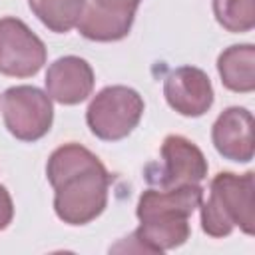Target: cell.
I'll list each match as a JSON object with an SVG mask.
<instances>
[{
	"mask_svg": "<svg viewBox=\"0 0 255 255\" xmlns=\"http://www.w3.org/2000/svg\"><path fill=\"white\" fill-rule=\"evenodd\" d=\"M46 177L54 187V211L68 225H86L108 205L110 173L84 145L64 143L46 163Z\"/></svg>",
	"mask_w": 255,
	"mask_h": 255,
	"instance_id": "obj_1",
	"label": "cell"
},
{
	"mask_svg": "<svg viewBox=\"0 0 255 255\" xmlns=\"http://www.w3.org/2000/svg\"><path fill=\"white\" fill-rule=\"evenodd\" d=\"M201 229L209 237H227L235 227L255 233V173L219 171L209 183V197L201 201Z\"/></svg>",
	"mask_w": 255,
	"mask_h": 255,
	"instance_id": "obj_2",
	"label": "cell"
},
{
	"mask_svg": "<svg viewBox=\"0 0 255 255\" xmlns=\"http://www.w3.org/2000/svg\"><path fill=\"white\" fill-rule=\"evenodd\" d=\"M143 108V98L133 88L108 86L92 98L86 110V122L98 139L120 141L137 128Z\"/></svg>",
	"mask_w": 255,
	"mask_h": 255,
	"instance_id": "obj_3",
	"label": "cell"
},
{
	"mask_svg": "<svg viewBox=\"0 0 255 255\" xmlns=\"http://www.w3.org/2000/svg\"><path fill=\"white\" fill-rule=\"evenodd\" d=\"M6 129L20 141L42 139L54 122L50 96L36 86H12L0 98Z\"/></svg>",
	"mask_w": 255,
	"mask_h": 255,
	"instance_id": "obj_4",
	"label": "cell"
},
{
	"mask_svg": "<svg viewBox=\"0 0 255 255\" xmlns=\"http://www.w3.org/2000/svg\"><path fill=\"white\" fill-rule=\"evenodd\" d=\"M207 177V159L203 151L187 137L171 133L161 143L159 165L145 169V179L157 189H175L199 185Z\"/></svg>",
	"mask_w": 255,
	"mask_h": 255,
	"instance_id": "obj_5",
	"label": "cell"
},
{
	"mask_svg": "<svg viewBox=\"0 0 255 255\" xmlns=\"http://www.w3.org/2000/svg\"><path fill=\"white\" fill-rule=\"evenodd\" d=\"M46 58L44 42L20 18H0V74L32 78L42 70Z\"/></svg>",
	"mask_w": 255,
	"mask_h": 255,
	"instance_id": "obj_6",
	"label": "cell"
},
{
	"mask_svg": "<svg viewBox=\"0 0 255 255\" xmlns=\"http://www.w3.org/2000/svg\"><path fill=\"white\" fill-rule=\"evenodd\" d=\"M139 4L141 0H86L76 28L94 42L124 40L133 26Z\"/></svg>",
	"mask_w": 255,
	"mask_h": 255,
	"instance_id": "obj_7",
	"label": "cell"
},
{
	"mask_svg": "<svg viewBox=\"0 0 255 255\" xmlns=\"http://www.w3.org/2000/svg\"><path fill=\"white\" fill-rule=\"evenodd\" d=\"M163 96L171 110L185 118H199L213 106L209 76L195 66H181L169 72L163 82Z\"/></svg>",
	"mask_w": 255,
	"mask_h": 255,
	"instance_id": "obj_8",
	"label": "cell"
},
{
	"mask_svg": "<svg viewBox=\"0 0 255 255\" xmlns=\"http://www.w3.org/2000/svg\"><path fill=\"white\" fill-rule=\"evenodd\" d=\"M44 84L50 100L62 106H76L92 96L96 76L84 58L62 56L48 66Z\"/></svg>",
	"mask_w": 255,
	"mask_h": 255,
	"instance_id": "obj_9",
	"label": "cell"
},
{
	"mask_svg": "<svg viewBox=\"0 0 255 255\" xmlns=\"http://www.w3.org/2000/svg\"><path fill=\"white\" fill-rule=\"evenodd\" d=\"M211 141L219 155L229 161L249 163L253 159V116L247 108L223 110L211 128Z\"/></svg>",
	"mask_w": 255,
	"mask_h": 255,
	"instance_id": "obj_10",
	"label": "cell"
},
{
	"mask_svg": "<svg viewBox=\"0 0 255 255\" xmlns=\"http://www.w3.org/2000/svg\"><path fill=\"white\" fill-rule=\"evenodd\" d=\"M189 233H191L189 217L157 215V217L141 219L139 227L128 239L137 243L133 247V251L163 253V251L183 245L189 239Z\"/></svg>",
	"mask_w": 255,
	"mask_h": 255,
	"instance_id": "obj_11",
	"label": "cell"
},
{
	"mask_svg": "<svg viewBox=\"0 0 255 255\" xmlns=\"http://www.w3.org/2000/svg\"><path fill=\"white\" fill-rule=\"evenodd\" d=\"M203 201V187L201 185H183L175 189H145L135 207L137 219H147L155 215H177L189 217Z\"/></svg>",
	"mask_w": 255,
	"mask_h": 255,
	"instance_id": "obj_12",
	"label": "cell"
},
{
	"mask_svg": "<svg viewBox=\"0 0 255 255\" xmlns=\"http://www.w3.org/2000/svg\"><path fill=\"white\" fill-rule=\"evenodd\" d=\"M217 72L221 84L237 94H249L255 90V46L233 44L225 48L217 58Z\"/></svg>",
	"mask_w": 255,
	"mask_h": 255,
	"instance_id": "obj_13",
	"label": "cell"
},
{
	"mask_svg": "<svg viewBox=\"0 0 255 255\" xmlns=\"http://www.w3.org/2000/svg\"><path fill=\"white\" fill-rule=\"evenodd\" d=\"M28 6L48 30L66 34L78 26L86 0H28Z\"/></svg>",
	"mask_w": 255,
	"mask_h": 255,
	"instance_id": "obj_14",
	"label": "cell"
},
{
	"mask_svg": "<svg viewBox=\"0 0 255 255\" xmlns=\"http://www.w3.org/2000/svg\"><path fill=\"white\" fill-rule=\"evenodd\" d=\"M213 14L227 32L243 34L255 26V0H213Z\"/></svg>",
	"mask_w": 255,
	"mask_h": 255,
	"instance_id": "obj_15",
	"label": "cell"
},
{
	"mask_svg": "<svg viewBox=\"0 0 255 255\" xmlns=\"http://www.w3.org/2000/svg\"><path fill=\"white\" fill-rule=\"evenodd\" d=\"M14 217V203L4 185H0V231H4Z\"/></svg>",
	"mask_w": 255,
	"mask_h": 255,
	"instance_id": "obj_16",
	"label": "cell"
}]
</instances>
